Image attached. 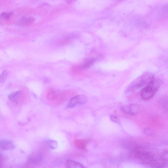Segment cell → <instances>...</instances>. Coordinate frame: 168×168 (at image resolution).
Instances as JSON below:
<instances>
[{
	"label": "cell",
	"mask_w": 168,
	"mask_h": 168,
	"mask_svg": "<svg viewBox=\"0 0 168 168\" xmlns=\"http://www.w3.org/2000/svg\"><path fill=\"white\" fill-rule=\"evenodd\" d=\"M134 156L141 163L153 168H164L168 163V151L156 152L140 147L133 152Z\"/></svg>",
	"instance_id": "6da1fadb"
},
{
	"label": "cell",
	"mask_w": 168,
	"mask_h": 168,
	"mask_svg": "<svg viewBox=\"0 0 168 168\" xmlns=\"http://www.w3.org/2000/svg\"><path fill=\"white\" fill-rule=\"evenodd\" d=\"M162 82L159 79H153L142 89L141 92V98L144 100H147L154 96L160 89Z\"/></svg>",
	"instance_id": "7a4b0ae2"
},
{
	"label": "cell",
	"mask_w": 168,
	"mask_h": 168,
	"mask_svg": "<svg viewBox=\"0 0 168 168\" xmlns=\"http://www.w3.org/2000/svg\"><path fill=\"white\" fill-rule=\"evenodd\" d=\"M154 79L153 75L149 73H145L134 82L131 85V89H136L143 86H146L153 79Z\"/></svg>",
	"instance_id": "3957f363"
},
{
	"label": "cell",
	"mask_w": 168,
	"mask_h": 168,
	"mask_svg": "<svg viewBox=\"0 0 168 168\" xmlns=\"http://www.w3.org/2000/svg\"><path fill=\"white\" fill-rule=\"evenodd\" d=\"M122 110L125 114L131 115H135L140 112V106L138 105L132 104L126 105L122 106Z\"/></svg>",
	"instance_id": "277c9868"
},
{
	"label": "cell",
	"mask_w": 168,
	"mask_h": 168,
	"mask_svg": "<svg viewBox=\"0 0 168 168\" xmlns=\"http://www.w3.org/2000/svg\"><path fill=\"white\" fill-rule=\"evenodd\" d=\"M87 98L84 95H78L72 98L68 103L67 108H71L74 107L78 104L83 105L87 102Z\"/></svg>",
	"instance_id": "5b68a950"
},
{
	"label": "cell",
	"mask_w": 168,
	"mask_h": 168,
	"mask_svg": "<svg viewBox=\"0 0 168 168\" xmlns=\"http://www.w3.org/2000/svg\"><path fill=\"white\" fill-rule=\"evenodd\" d=\"M0 148L3 150H12L15 148V146L11 141L3 140L0 142Z\"/></svg>",
	"instance_id": "8992f818"
},
{
	"label": "cell",
	"mask_w": 168,
	"mask_h": 168,
	"mask_svg": "<svg viewBox=\"0 0 168 168\" xmlns=\"http://www.w3.org/2000/svg\"><path fill=\"white\" fill-rule=\"evenodd\" d=\"M34 21L35 19L32 17L24 16L18 21V24L21 26H27L32 24Z\"/></svg>",
	"instance_id": "52a82bcc"
},
{
	"label": "cell",
	"mask_w": 168,
	"mask_h": 168,
	"mask_svg": "<svg viewBox=\"0 0 168 168\" xmlns=\"http://www.w3.org/2000/svg\"><path fill=\"white\" fill-rule=\"evenodd\" d=\"M23 96V93L21 91H18L10 94L9 96V98L10 101L15 102H18L21 100Z\"/></svg>",
	"instance_id": "ba28073f"
},
{
	"label": "cell",
	"mask_w": 168,
	"mask_h": 168,
	"mask_svg": "<svg viewBox=\"0 0 168 168\" xmlns=\"http://www.w3.org/2000/svg\"><path fill=\"white\" fill-rule=\"evenodd\" d=\"M66 168H85L81 163L70 159L66 161Z\"/></svg>",
	"instance_id": "9c48e42d"
},
{
	"label": "cell",
	"mask_w": 168,
	"mask_h": 168,
	"mask_svg": "<svg viewBox=\"0 0 168 168\" xmlns=\"http://www.w3.org/2000/svg\"><path fill=\"white\" fill-rule=\"evenodd\" d=\"M68 93L66 91L61 92L57 93L56 98L54 101L57 104H60L66 100Z\"/></svg>",
	"instance_id": "30bf717a"
},
{
	"label": "cell",
	"mask_w": 168,
	"mask_h": 168,
	"mask_svg": "<svg viewBox=\"0 0 168 168\" xmlns=\"http://www.w3.org/2000/svg\"><path fill=\"white\" fill-rule=\"evenodd\" d=\"M45 144L47 147L51 150H55L58 146V144L57 141L52 140L47 141Z\"/></svg>",
	"instance_id": "8fae6325"
},
{
	"label": "cell",
	"mask_w": 168,
	"mask_h": 168,
	"mask_svg": "<svg viewBox=\"0 0 168 168\" xmlns=\"http://www.w3.org/2000/svg\"><path fill=\"white\" fill-rule=\"evenodd\" d=\"M76 147L82 150H86V144L85 141L82 140H77L75 142Z\"/></svg>",
	"instance_id": "7c38bea8"
},
{
	"label": "cell",
	"mask_w": 168,
	"mask_h": 168,
	"mask_svg": "<svg viewBox=\"0 0 168 168\" xmlns=\"http://www.w3.org/2000/svg\"><path fill=\"white\" fill-rule=\"evenodd\" d=\"M57 92L54 90H50L47 94L46 97L47 100L50 101H54L56 98Z\"/></svg>",
	"instance_id": "4fadbf2b"
},
{
	"label": "cell",
	"mask_w": 168,
	"mask_h": 168,
	"mask_svg": "<svg viewBox=\"0 0 168 168\" xmlns=\"http://www.w3.org/2000/svg\"><path fill=\"white\" fill-rule=\"evenodd\" d=\"M13 13L12 12H3L1 15V17L3 20H8L12 16Z\"/></svg>",
	"instance_id": "5bb4252c"
},
{
	"label": "cell",
	"mask_w": 168,
	"mask_h": 168,
	"mask_svg": "<svg viewBox=\"0 0 168 168\" xmlns=\"http://www.w3.org/2000/svg\"><path fill=\"white\" fill-rule=\"evenodd\" d=\"M7 76V72L6 70L4 71L0 76V82L3 83L5 82Z\"/></svg>",
	"instance_id": "9a60e30c"
},
{
	"label": "cell",
	"mask_w": 168,
	"mask_h": 168,
	"mask_svg": "<svg viewBox=\"0 0 168 168\" xmlns=\"http://www.w3.org/2000/svg\"><path fill=\"white\" fill-rule=\"evenodd\" d=\"M162 101L163 107L165 109L168 110V96L163 98Z\"/></svg>",
	"instance_id": "2e32d148"
},
{
	"label": "cell",
	"mask_w": 168,
	"mask_h": 168,
	"mask_svg": "<svg viewBox=\"0 0 168 168\" xmlns=\"http://www.w3.org/2000/svg\"><path fill=\"white\" fill-rule=\"evenodd\" d=\"M110 119L112 121L117 124L120 123V120L118 117L115 115H112L110 116Z\"/></svg>",
	"instance_id": "e0dca14e"
},
{
	"label": "cell",
	"mask_w": 168,
	"mask_h": 168,
	"mask_svg": "<svg viewBox=\"0 0 168 168\" xmlns=\"http://www.w3.org/2000/svg\"><path fill=\"white\" fill-rule=\"evenodd\" d=\"M163 9L166 13L168 14V4L164 6Z\"/></svg>",
	"instance_id": "ac0fdd59"
}]
</instances>
